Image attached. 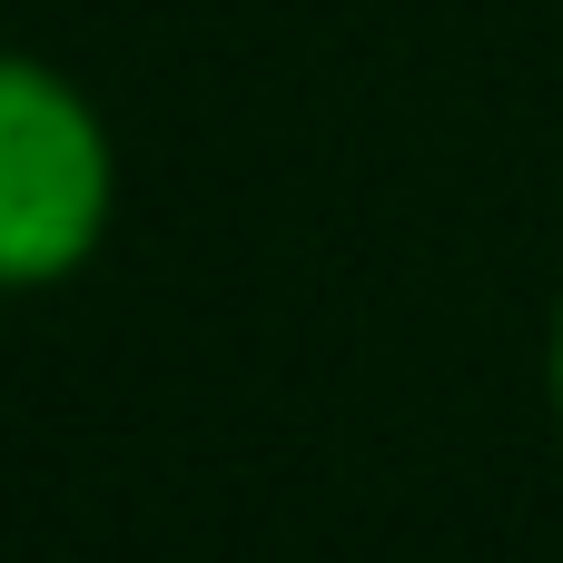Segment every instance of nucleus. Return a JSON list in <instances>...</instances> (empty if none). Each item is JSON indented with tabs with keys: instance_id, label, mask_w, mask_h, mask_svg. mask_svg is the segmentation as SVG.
I'll return each instance as SVG.
<instances>
[{
	"instance_id": "obj_1",
	"label": "nucleus",
	"mask_w": 563,
	"mask_h": 563,
	"mask_svg": "<svg viewBox=\"0 0 563 563\" xmlns=\"http://www.w3.org/2000/svg\"><path fill=\"white\" fill-rule=\"evenodd\" d=\"M109 188L99 109L59 69L0 49V287L69 277L109 228Z\"/></svg>"
},
{
	"instance_id": "obj_2",
	"label": "nucleus",
	"mask_w": 563,
	"mask_h": 563,
	"mask_svg": "<svg viewBox=\"0 0 563 563\" xmlns=\"http://www.w3.org/2000/svg\"><path fill=\"white\" fill-rule=\"evenodd\" d=\"M544 386H554V416H563V307H554V346H544Z\"/></svg>"
}]
</instances>
